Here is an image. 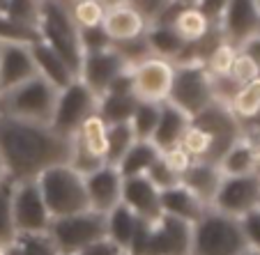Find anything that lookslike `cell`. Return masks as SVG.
Instances as JSON below:
<instances>
[{"instance_id":"32","label":"cell","mask_w":260,"mask_h":255,"mask_svg":"<svg viewBox=\"0 0 260 255\" xmlns=\"http://www.w3.org/2000/svg\"><path fill=\"white\" fill-rule=\"evenodd\" d=\"M159 111H161V103L141 101L138 99L136 108H134V113H132V120H129L138 140H152V133L159 122Z\"/></svg>"},{"instance_id":"2","label":"cell","mask_w":260,"mask_h":255,"mask_svg":"<svg viewBox=\"0 0 260 255\" xmlns=\"http://www.w3.org/2000/svg\"><path fill=\"white\" fill-rule=\"evenodd\" d=\"M37 30H40V40L49 44L69 64L74 74L79 76L81 62H83L81 28L74 23L67 3L64 0H42Z\"/></svg>"},{"instance_id":"38","label":"cell","mask_w":260,"mask_h":255,"mask_svg":"<svg viewBox=\"0 0 260 255\" xmlns=\"http://www.w3.org/2000/svg\"><path fill=\"white\" fill-rule=\"evenodd\" d=\"M182 148L187 150L189 154H191L193 159H203V161H207L212 154V136L205 131V129L196 127V124H189L187 131H184V136H182Z\"/></svg>"},{"instance_id":"15","label":"cell","mask_w":260,"mask_h":255,"mask_svg":"<svg viewBox=\"0 0 260 255\" xmlns=\"http://www.w3.org/2000/svg\"><path fill=\"white\" fill-rule=\"evenodd\" d=\"M85 193H88V205L92 211L108 214V211L122 202V175L115 166L104 163L94 172L83 177Z\"/></svg>"},{"instance_id":"59","label":"cell","mask_w":260,"mask_h":255,"mask_svg":"<svg viewBox=\"0 0 260 255\" xmlns=\"http://www.w3.org/2000/svg\"><path fill=\"white\" fill-rule=\"evenodd\" d=\"M122 255H134V253H129V250H124V253Z\"/></svg>"},{"instance_id":"1","label":"cell","mask_w":260,"mask_h":255,"mask_svg":"<svg viewBox=\"0 0 260 255\" xmlns=\"http://www.w3.org/2000/svg\"><path fill=\"white\" fill-rule=\"evenodd\" d=\"M72 138L60 136L49 124L14 120L0 113V154L14 181L37 179L46 168L69 161Z\"/></svg>"},{"instance_id":"54","label":"cell","mask_w":260,"mask_h":255,"mask_svg":"<svg viewBox=\"0 0 260 255\" xmlns=\"http://www.w3.org/2000/svg\"><path fill=\"white\" fill-rule=\"evenodd\" d=\"M240 255H260V250H255V248H249V246H246V248L242 250Z\"/></svg>"},{"instance_id":"30","label":"cell","mask_w":260,"mask_h":255,"mask_svg":"<svg viewBox=\"0 0 260 255\" xmlns=\"http://www.w3.org/2000/svg\"><path fill=\"white\" fill-rule=\"evenodd\" d=\"M138 99L136 94H118V92H106L99 97L97 113L104 118L106 124H118V122H129L132 113L136 108Z\"/></svg>"},{"instance_id":"3","label":"cell","mask_w":260,"mask_h":255,"mask_svg":"<svg viewBox=\"0 0 260 255\" xmlns=\"http://www.w3.org/2000/svg\"><path fill=\"white\" fill-rule=\"evenodd\" d=\"M55 101H58V88H53L49 81L37 74L25 83L0 94V113L14 120H23V122L51 127Z\"/></svg>"},{"instance_id":"42","label":"cell","mask_w":260,"mask_h":255,"mask_svg":"<svg viewBox=\"0 0 260 255\" xmlns=\"http://www.w3.org/2000/svg\"><path fill=\"white\" fill-rule=\"evenodd\" d=\"M40 7H42V0H10L5 14L10 16V19H16V21H21V23H28V25L37 28Z\"/></svg>"},{"instance_id":"28","label":"cell","mask_w":260,"mask_h":255,"mask_svg":"<svg viewBox=\"0 0 260 255\" xmlns=\"http://www.w3.org/2000/svg\"><path fill=\"white\" fill-rule=\"evenodd\" d=\"M145 37H147V44H150L152 55L171 60V62H175L182 55L184 46H187V42L182 40L171 25H150L145 30Z\"/></svg>"},{"instance_id":"58","label":"cell","mask_w":260,"mask_h":255,"mask_svg":"<svg viewBox=\"0 0 260 255\" xmlns=\"http://www.w3.org/2000/svg\"><path fill=\"white\" fill-rule=\"evenodd\" d=\"M255 5H258V12H260V0H255Z\"/></svg>"},{"instance_id":"35","label":"cell","mask_w":260,"mask_h":255,"mask_svg":"<svg viewBox=\"0 0 260 255\" xmlns=\"http://www.w3.org/2000/svg\"><path fill=\"white\" fill-rule=\"evenodd\" d=\"M35 42H40V30L35 25L21 23L16 19H10L7 14H0V44L32 46Z\"/></svg>"},{"instance_id":"33","label":"cell","mask_w":260,"mask_h":255,"mask_svg":"<svg viewBox=\"0 0 260 255\" xmlns=\"http://www.w3.org/2000/svg\"><path fill=\"white\" fill-rule=\"evenodd\" d=\"M237 51H240V46L231 44L228 40H221L219 44L207 53L205 62H203L207 69V74H210L212 79H226V76H231V69H233V62H235Z\"/></svg>"},{"instance_id":"52","label":"cell","mask_w":260,"mask_h":255,"mask_svg":"<svg viewBox=\"0 0 260 255\" xmlns=\"http://www.w3.org/2000/svg\"><path fill=\"white\" fill-rule=\"evenodd\" d=\"M99 3H102L104 7H106V10H111V7H118V5H124V3H127V0H99Z\"/></svg>"},{"instance_id":"37","label":"cell","mask_w":260,"mask_h":255,"mask_svg":"<svg viewBox=\"0 0 260 255\" xmlns=\"http://www.w3.org/2000/svg\"><path fill=\"white\" fill-rule=\"evenodd\" d=\"M69 14H72L74 23L79 25L81 30L99 28L104 23V16H106V7L99 0H81V3L69 5Z\"/></svg>"},{"instance_id":"57","label":"cell","mask_w":260,"mask_h":255,"mask_svg":"<svg viewBox=\"0 0 260 255\" xmlns=\"http://www.w3.org/2000/svg\"><path fill=\"white\" fill-rule=\"evenodd\" d=\"M64 3H67V5H74V3H81V0H64Z\"/></svg>"},{"instance_id":"44","label":"cell","mask_w":260,"mask_h":255,"mask_svg":"<svg viewBox=\"0 0 260 255\" xmlns=\"http://www.w3.org/2000/svg\"><path fill=\"white\" fill-rule=\"evenodd\" d=\"M147 179L152 181L154 187L159 189V191H164V189H171L175 187V184H180V175H177L175 170H173L171 166H168L166 161H164V157L159 154V159L152 163V166L147 168Z\"/></svg>"},{"instance_id":"29","label":"cell","mask_w":260,"mask_h":255,"mask_svg":"<svg viewBox=\"0 0 260 255\" xmlns=\"http://www.w3.org/2000/svg\"><path fill=\"white\" fill-rule=\"evenodd\" d=\"M74 140L81 142L88 152H92L94 157L106 161V150H108V124L104 122V118L99 113H92L83 124L79 127V131L74 133Z\"/></svg>"},{"instance_id":"10","label":"cell","mask_w":260,"mask_h":255,"mask_svg":"<svg viewBox=\"0 0 260 255\" xmlns=\"http://www.w3.org/2000/svg\"><path fill=\"white\" fill-rule=\"evenodd\" d=\"M12 216H14L16 237L25 232H49L53 221L44 198H42L37 179H21L14 181L12 191Z\"/></svg>"},{"instance_id":"16","label":"cell","mask_w":260,"mask_h":255,"mask_svg":"<svg viewBox=\"0 0 260 255\" xmlns=\"http://www.w3.org/2000/svg\"><path fill=\"white\" fill-rule=\"evenodd\" d=\"M122 205H127L143 221H154L164 214L161 191L147 179V175L122 177Z\"/></svg>"},{"instance_id":"9","label":"cell","mask_w":260,"mask_h":255,"mask_svg":"<svg viewBox=\"0 0 260 255\" xmlns=\"http://www.w3.org/2000/svg\"><path fill=\"white\" fill-rule=\"evenodd\" d=\"M97 94L81 79H74L67 88L58 90V101H55L51 129L64 138H74V133L79 131L81 124L92 113H97Z\"/></svg>"},{"instance_id":"5","label":"cell","mask_w":260,"mask_h":255,"mask_svg":"<svg viewBox=\"0 0 260 255\" xmlns=\"http://www.w3.org/2000/svg\"><path fill=\"white\" fill-rule=\"evenodd\" d=\"M246 248L240 221L216 209H207L191 228V255H240Z\"/></svg>"},{"instance_id":"47","label":"cell","mask_w":260,"mask_h":255,"mask_svg":"<svg viewBox=\"0 0 260 255\" xmlns=\"http://www.w3.org/2000/svg\"><path fill=\"white\" fill-rule=\"evenodd\" d=\"M113 42L111 37L106 34V30L99 25V28H85L81 30V49L83 53H90V51H104V49H111Z\"/></svg>"},{"instance_id":"18","label":"cell","mask_w":260,"mask_h":255,"mask_svg":"<svg viewBox=\"0 0 260 255\" xmlns=\"http://www.w3.org/2000/svg\"><path fill=\"white\" fill-rule=\"evenodd\" d=\"M260 12L255 0H231L221 21V32L231 44L242 46L249 37L258 32Z\"/></svg>"},{"instance_id":"43","label":"cell","mask_w":260,"mask_h":255,"mask_svg":"<svg viewBox=\"0 0 260 255\" xmlns=\"http://www.w3.org/2000/svg\"><path fill=\"white\" fill-rule=\"evenodd\" d=\"M113 49L118 51L120 55H122L124 62H127L129 67H134V64H138L141 60H145V58H150V55H152V51H150V44H147V37H145V34H141V37H136V40H132V42L113 44Z\"/></svg>"},{"instance_id":"53","label":"cell","mask_w":260,"mask_h":255,"mask_svg":"<svg viewBox=\"0 0 260 255\" xmlns=\"http://www.w3.org/2000/svg\"><path fill=\"white\" fill-rule=\"evenodd\" d=\"M5 177H10V175H7V168H5V161H3V154H0V181L5 179Z\"/></svg>"},{"instance_id":"21","label":"cell","mask_w":260,"mask_h":255,"mask_svg":"<svg viewBox=\"0 0 260 255\" xmlns=\"http://www.w3.org/2000/svg\"><path fill=\"white\" fill-rule=\"evenodd\" d=\"M189 124H191V118H189L182 108H177L175 103H171V101H161L159 122H157L154 133H152V142L161 150V152H166V150L180 145L182 136H184Z\"/></svg>"},{"instance_id":"41","label":"cell","mask_w":260,"mask_h":255,"mask_svg":"<svg viewBox=\"0 0 260 255\" xmlns=\"http://www.w3.org/2000/svg\"><path fill=\"white\" fill-rule=\"evenodd\" d=\"M69 166L74 168V170L79 172V175H90V172H94L97 168H102L104 163V159H99V157H94L92 152H88V150L81 145V142H76L72 138V152H69Z\"/></svg>"},{"instance_id":"55","label":"cell","mask_w":260,"mask_h":255,"mask_svg":"<svg viewBox=\"0 0 260 255\" xmlns=\"http://www.w3.org/2000/svg\"><path fill=\"white\" fill-rule=\"evenodd\" d=\"M7 3H10V0H0V14H5L7 12Z\"/></svg>"},{"instance_id":"26","label":"cell","mask_w":260,"mask_h":255,"mask_svg":"<svg viewBox=\"0 0 260 255\" xmlns=\"http://www.w3.org/2000/svg\"><path fill=\"white\" fill-rule=\"evenodd\" d=\"M168 25H171V28L175 30L187 44H196V42H201L203 37H207V32L214 28V25L207 23V19L203 16V12L198 10L196 5H187V3L177 10V14L173 16Z\"/></svg>"},{"instance_id":"49","label":"cell","mask_w":260,"mask_h":255,"mask_svg":"<svg viewBox=\"0 0 260 255\" xmlns=\"http://www.w3.org/2000/svg\"><path fill=\"white\" fill-rule=\"evenodd\" d=\"M161 157H164V161H166L168 166H171L180 177H182V172H184L193 161H196V159H193L191 154L187 152V150L182 148V145H175V148H171V150H166V152H161Z\"/></svg>"},{"instance_id":"17","label":"cell","mask_w":260,"mask_h":255,"mask_svg":"<svg viewBox=\"0 0 260 255\" xmlns=\"http://www.w3.org/2000/svg\"><path fill=\"white\" fill-rule=\"evenodd\" d=\"M37 76L30 46L0 44V94Z\"/></svg>"},{"instance_id":"6","label":"cell","mask_w":260,"mask_h":255,"mask_svg":"<svg viewBox=\"0 0 260 255\" xmlns=\"http://www.w3.org/2000/svg\"><path fill=\"white\" fill-rule=\"evenodd\" d=\"M191 228L175 216L161 214L154 221H143L136 241L132 246L134 255H191Z\"/></svg>"},{"instance_id":"20","label":"cell","mask_w":260,"mask_h":255,"mask_svg":"<svg viewBox=\"0 0 260 255\" xmlns=\"http://www.w3.org/2000/svg\"><path fill=\"white\" fill-rule=\"evenodd\" d=\"M221 179H223V172H221L219 163L203 161V159L193 161L180 177L182 184H184L189 191L196 193V196L210 207H212V200H214L216 191H219Z\"/></svg>"},{"instance_id":"31","label":"cell","mask_w":260,"mask_h":255,"mask_svg":"<svg viewBox=\"0 0 260 255\" xmlns=\"http://www.w3.org/2000/svg\"><path fill=\"white\" fill-rule=\"evenodd\" d=\"M228 108H231L233 115H235L240 122L255 118V115L260 113V76L253 79L251 83L242 85L235 92V97L231 99Z\"/></svg>"},{"instance_id":"22","label":"cell","mask_w":260,"mask_h":255,"mask_svg":"<svg viewBox=\"0 0 260 255\" xmlns=\"http://www.w3.org/2000/svg\"><path fill=\"white\" fill-rule=\"evenodd\" d=\"M30 53H32L35 67H37V74H40L42 79L49 81L53 88L62 90V88H67L74 79H79V76L69 69V64L64 62V60L60 58V55L55 53L49 44H44L42 40L35 42V44L30 46Z\"/></svg>"},{"instance_id":"19","label":"cell","mask_w":260,"mask_h":255,"mask_svg":"<svg viewBox=\"0 0 260 255\" xmlns=\"http://www.w3.org/2000/svg\"><path fill=\"white\" fill-rule=\"evenodd\" d=\"M207 209H210V205H205V202L193 191H189L182 181L161 191V211L168 216H175V218L189 223V226L201 221Z\"/></svg>"},{"instance_id":"11","label":"cell","mask_w":260,"mask_h":255,"mask_svg":"<svg viewBox=\"0 0 260 255\" xmlns=\"http://www.w3.org/2000/svg\"><path fill=\"white\" fill-rule=\"evenodd\" d=\"M260 207V172L253 175H223L219 184L212 209L228 214L233 218L249 214L251 209Z\"/></svg>"},{"instance_id":"24","label":"cell","mask_w":260,"mask_h":255,"mask_svg":"<svg viewBox=\"0 0 260 255\" xmlns=\"http://www.w3.org/2000/svg\"><path fill=\"white\" fill-rule=\"evenodd\" d=\"M102 28L106 30L113 44H122V42H132L141 34H145L147 25L129 5H118L106 10Z\"/></svg>"},{"instance_id":"56","label":"cell","mask_w":260,"mask_h":255,"mask_svg":"<svg viewBox=\"0 0 260 255\" xmlns=\"http://www.w3.org/2000/svg\"><path fill=\"white\" fill-rule=\"evenodd\" d=\"M182 3H187V5H196L198 0H182Z\"/></svg>"},{"instance_id":"45","label":"cell","mask_w":260,"mask_h":255,"mask_svg":"<svg viewBox=\"0 0 260 255\" xmlns=\"http://www.w3.org/2000/svg\"><path fill=\"white\" fill-rule=\"evenodd\" d=\"M258 76H260L258 64L251 60L249 53H244V51L240 49L235 55V62H233V69H231V79L235 81L237 85H246L253 79H258Z\"/></svg>"},{"instance_id":"23","label":"cell","mask_w":260,"mask_h":255,"mask_svg":"<svg viewBox=\"0 0 260 255\" xmlns=\"http://www.w3.org/2000/svg\"><path fill=\"white\" fill-rule=\"evenodd\" d=\"M219 168L223 175H253L260 172V142L240 136L226 154L221 157Z\"/></svg>"},{"instance_id":"7","label":"cell","mask_w":260,"mask_h":255,"mask_svg":"<svg viewBox=\"0 0 260 255\" xmlns=\"http://www.w3.org/2000/svg\"><path fill=\"white\" fill-rule=\"evenodd\" d=\"M49 235L53 237L62 255H79L90 244L106 237V216L92 209L58 216L51 221Z\"/></svg>"},{"instance_id":"36","label":"cell","mask_w":260,"mask_h":255,"mask_svg":"<svg viewBox=\"0 0 260 255\" xmlns=\"http://www.w3.org/2000/svg\"><path fill=\"white\" fill-rule=\"evenodd\" d=\"M12 191L14 179L5 177L0 181V244H12L16 239V226L12 216Z\"/></svg>"},{"instance_id":"60","label":"cell","mask_w":260,"mask_h":255,"mask_svg":"<svg viewBox=\"0 0 260 255\" xmlns=\"http://www.w3.org/2000/svg\"><path fill=\"white\" fill-rule=\"evenodd\" d=\"M258 32H260V25H258Z\"/></svg>"},{"instance_id":"25","label":"cell","mask_w":260,"mask_h":255,"mask_svg":"<svg viewBox=\"0 0 260 255\" xmlns=\"http://www.w3.org/2000/svg\"><path fill=\"white\" fill-rule=\"evenodd\" d=\"M104 216H106V237L111 241H115L122 250H129V253H132V246H134V241H136L138 228H141L143 218H138L127 205H122V202Z\"/></svg>"},{"instance_id":"40","label":"cell","mask_w":260,"mask_h":255,"mask_svg":"<svg viewBox=\"0 0 260 255\" xmlns=\"http://www.w3.org/2000/svg\"><path fill=\"white\" fill-rule=\"evenodd\" d=\"M173 3H175V0H127L124 5L132 7V10L145 21L147 28H150V25L161 23V19L166 16L168 7H171Z\"/></svg>"},{"instance_id":"39","label":"cell","mask_w":260,"mask_h":255,"mask_svg":"<svg viewBox=\"0 0 260 255\" xmlns=\"http://www.w3.org/2000/svg\"><path fill=\"white\" fill-rule=\"evenodd\" d=\"M23 255H62L49 232H25L16 237Z\"/></svg>"},{"instance_id":"14","label":"cell","mask_w":260,"mask_h":255,"mask_svg":"<svg viewBox=\"0 0 260 255\" xmlns=\"http://www.w3.org/2000/svg\"><path fill=\"white\" fill-rule=\"evenodd\" d=\"M124 69H129V64L124 62L122 55L111 46V49H104V51L83 53L79 79L83 81L97 97H102V94L106 92V88L111 85V81H113L118 74H122Z\"/></svg>"},{"instance_id":"13","label":"cell","mask_w":260,"mask_h":255,"mask_svg":"<svg viewBox=\"0 0 260 255\" xmlns=\"http://www.w3.org/2000/svg\"><path fill=\"white\" fill-rule=\"evenodd\" d=\"M173 76H175V64L171 60L150 55L132 67L134 94L141 101H166L173 85Z\"/></svg>"},{"instance_id":"27","label":"cell","mask_w":260,"mask_h":255,"mask_svg":"<svg viewBox=\"0 0 260 255\" xmlns=\"http://www.w3.org/2000/svg\"><path fill=\"white\" fill-rule=\"evenodd\" d=\"M159 154H161V150L152 140H134V145L124 152V157L120 159L115 168L120 170L122 177L145 175L147 168L159 159Z\"/></svg>"},{"instance_id":"51","label":"cell","mask_w":260,"mask_h":255,"mask_svg":"<svg viewBox=\"0 0 260 255\" xmlns=\"http://www.w3.org/2000/svg\"><path fill=\"white\" fill-rule=\"evenodd\" d=\"M240 49L244 51V53H249L251 60H253V62L258 64V69H260V32H255L253 37H249V40H246Z\"/></svg>"},{"instance_id":"48","label":"cell","mask_w":260,"mask_h":255,"mask_svg":"<svg viewBox=\"0 0 260 255\" xmlns=\"http://www.w3.org/2000/svg\"><path fill=\"white\" fill-rule=\"evenodd\" d=\"M228 3L231 0H198L196 7L203 12L207 23L214 25V28H221V21H223V14L228 10Z\"/></svg>"},{"instance_id":"4","label":"cell","mask_w":260,"mask_h":255,"mask_svg":"<svg viewBox=\"0 0 260 255\" xmlns=\"http://www.w3.org/2000/svg\"><path fill=\"white\" fill-rule=\"evenodd\" d=\"M37 184H40L42 198H44L53 218L90 209L83 175H79L69 163H58V166L46 168L37 177Z\"/></svg>"},{"instance_id":"8","label":"cell","mask_w":260,"mask_h":255,"mask_svg":"<svg viewBox=\"0 0 260 255\" xmlns=\"http://www.w3.org/2000/svg\"><path fill=\"white\" fill-rule=\"evenodd\" d=\"M166 101L182 108L189 118L201 113L214 101V90H212V76L203 62H182L175 64V76L168 92Z\"/></svg>"},{"instance_id":"46","label":"cell","mask_w":260,"mask_h":255,"mask_svg":"<svg viewBox=\"0 0 260 255\" xmlns=\"http://www.w3.org/2000/svg\"><path fill=\"white\" fill-rule=\"evenodd\" d=\"M240 228H242V235H244V241L249 248L260 250V207L251 209L249 214L240 216Z\"/></svg>"},{"instance_id":"34","label":"cell","mask_w":260,"mask_h":255,"mask_svg":"<svg viewBox=\"0 0 260 255\" xmlns=\"http://www.w3.org/2000/svg\"><path fill=\"white\" fill-rule=\"evenodd\" d=\"M134 140H138L129 122H118L108 124V150H106V163L118 166V161L124 157L129 148L134 145Z\"/></svg>"},{"instance_id":"50","label":"cell","mask_w":260,"mask_h":255,"mask_svg":"<svg viewBox=\"0 0 260 255\" xmlns=\"http://www.w3.org/2000/svg\"><path fill=\"white\" fill-rule=\"evenodd\" d=\"M124 250L120 248L115 241H111L108 237H104V239H97L94 244H90L88 248H83L79 255H122Z\"/></svg>"},{"instance_id":"12","label":"cell","mask_w":260,"mask_h":255,"mask_svg":"<svg viewBox=\"0 0 260 255\" xmlns=\"http://www.w3.org/2000/svg\"><path fill=\"white\" fill-rule=\"evenodd\" d=\"M191 122L196 127L205 129L212 136V154L207 161H214V163H219L221 157L226 154V150L242 136L240 120L233 115V111L226 103L221 101H212L207 108H203L201 113L193 115Z\"/></svg>"}]
</instances>
